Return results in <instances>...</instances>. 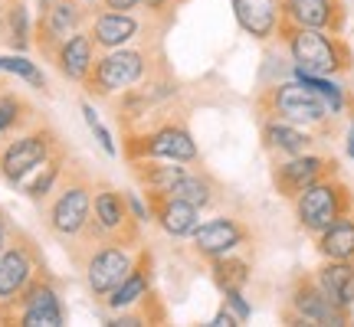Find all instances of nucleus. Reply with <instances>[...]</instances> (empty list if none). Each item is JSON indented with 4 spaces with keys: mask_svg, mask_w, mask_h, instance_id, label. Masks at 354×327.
Here are the masks:
<instances>
[{
    "mask_svg": "<svg viewBox=\"0 0 354 327\" xmlns=\"http://www.w3.org/2000/svg\"><path fill=\"white\" fill-rule=\"evenodd\" d=\"M180 3H184V0H180Z\"/></svg>",
    "mask_w": 354,
    "mask_h": 327,
    "instance_id": "43",
    "label": "nucleus"
},
{
    "mask_svg": "<svg viewBox=\"0 0 354 327\" xmlns=\"http://www.w3.org/2000/svg\"><path fill=\"white\" fill-rule=\"evenodd\" d=\"M315 281L338 308H344V311L354 308V262L325 259V265H318Z\"/></svg>",
    "mask_w": 354,
    "mask_h": 327,
    "instance_id": "25",
    "label": "nucleus"
},
{
    "mask_svg": "<svg viewBox=\"0 0 354 327\" xmlns=\"http://www.w3.org/2000/svg\"><path fill=\"white\" fill-rule=\"evenodd\" d=\"M86 30L99 52L122 50V46H131L138 39L141 20L135 17V10H105V7H95Z\"/></svg>",
    "mask_w": 354,
    "mask_h": 327,
    "instance_id": "15",
    "label": "nucleus"
},
{
    "mask_svg": "<svg viewBox=\"0 0 354 327\" xmlns=\"http://www.w3.org/2000/svg\"><path fill=\"white\" fill-rule=\"evenodd\" d=\"M105 10H138V0H99Z\"/></svg>",
    "mask_w": 354,
    "mask_h": 327,
    "instance_id": "37",
    "label": "nucleus"
},
{
    "mask_svg": "<svg viewBox=\"0 0 354 327\" xmlns=\"http://www.w3.org/2000/svg\"><path fill=\"white\" fill-rule=\"evenodd\" d=\"M318 252H322V259L354 262V210L318 232Z\"/></svg>",
    "mask_w": 354,
    "mask_h": 327,
    "instance_id": "27",
    "label": "nucleus"
},
{
    "mask_svg": "<svg viewBox=\"0 0 354 327\" xmlns=\"http://www.w3.org/2000/svg\"><path fill=\"white\" fill-rule=\"evenodd\" d=\"M292 203H295V219H299V226H302L305 232H312V236H318V232L328 229L335 219H342L344 213L354 210L351 190L344 187L335 174L315 180L312 187H305Z\"/></svg>",
    "mask_w": 354,
    "mask_h": 327,
    "instance_id": "9",
    "label": "nucleus"
},
{
    "mask_svg": "<svg viewBox=\"0 0 354 327\" xmlns=\"http://www.w3.org/2000/svg\"><path fill=\"white\" fill-rule=\"evenodd\" d=\"M210 275H214L216 288L230 291V288H246L253 272H250V262H246V259H236L233 252H227V255L210 259Z\"/></svg>",
    "mask_w": 354,
    "mask_h": 327,
    "instance_id": "29",
    "label": "nucleus"
},
{
    "mask_svg": "<svg viewBox=\"0 0 354 327\" xmlns=\"http://www.w3.org/2000/svg\"><path fill=\"white\" fill-rule=\"evenodd\" d=\"M79 108H82V118H86L88 131H92V138L99 141V148H102V151H105V154H109V157H115V154H118V148H115L112 131H109V128L102 125V118H99V112L92 108V101H86V99H82V105H79Z\"/></svg>",
    "mask_w": 354,
    "mask_h": 327,
    "instance_id": "32",
    "label": "nucleus"
},
{
    "mask_svg": "<svg viewBox=\"0 0 354 327\" xmlns=\"http://www.w3.org/2000/svg\"><path fill=\"white\" fill-rule=\"evenodd\" d=\"M154 72L151 50L145 46H122V50H105L95 56V66L88 79L82 82L86 95L92 99H109L128 92L131 86H138L141 79H148Z\"/></svg>",
    "mask_w": 354,
    "mask_h": 327,
    "instance_id": "4",
    "label": "nucleus"
},
{
    "mask_svg": "<svg viewBox=\"0 0 354 327\" xmlns=\"http://www.w3.org/2000/svg\"><path fill=\"white\" fill-rule=\"evenodd\" d=\"M125 161H141V157H161V161L194 164L201 157L197 141L180 121H158L154 128H131L122 141Z\"/></svg>",
    "mask_w": 354,
    "mask_h": 327,
    "instance_id": "8",
    "label": "nucleus"
},
{
    "mask_svg": "<svg viewBox=\"0 0 354 327\" xmlns=\"http://www.w3.org/2000/svg\"><path fill=\"white\" fill-rule=\"evenodd\" d=\"M3 88H7V86H3V82H0V92H3Z\"/></svg>",
    "mask_w": 354,
    "mask_h": 327,
    "instance_id": "42",
    "label": "nucleus"
},
{
    "mask_svg": "<svg viewBox=\"0 0 354 327\" xmlns=\"http://www.w3.org/2000/svg\"><path fill=\"white\" fill-rule=\"evenodd\" d=\"M88 17H92V10H88L86 0H37V20H33V46H37V52L50 63L56 46L69 33L88 26Z\"/></svg>",
    "mask_w": 354,
    "mask_h": 327,
    "instance_id": "11",
    "label": "nucleus"
},
{
    "mask_svg": "<svg viewBox=\"0 0 354 327\" xmlns=\"http://www.w3.org/2000/svg\"><path fill=\"white\" fill-rule=\"evenodd\" d=\"M279 37L286 43L295 69L312 72V76H342L354 63V52L342 39V33L279 23Z\"/></svg>",
    "mask_w": 354,
    "mask_h": 327,
    "instance_id": "3",
    "label": "nucleus"
},
{
    "mask_svg": "<svg viewBox=\"0 0 354 327\" xmlns=\"http://www.w3.org/2000/svg\"><path fill=\"white\" fill-rule=\"evenodd\" d=\"M286 321L292 324H331L342 327L351 321V311H344L331 301L325 291L318 288L315 275H302L295 278L289 295V311H286Z\"/></svg>",
    "mask_w": 354,
    "mask_h": 327,
    "instance_id": "13",
    "label": "nucleus"
},
{
    "mask_svg": "<svg viewBox=\"0 0 354 327\" xmlns=\"http://www.w3.org/2000/svg\"><path fill=\"white\" fill-rule=\"evenodd\" d=\"M259 112L263 118H282L289 125H299V128H325L335 118L331 108L325 105V99L318 95L315 88L302 86L299 79L295 82H279V86L266 88L259 95Z\"/></svg>",
    "mask_w": 354,
    "mask_h": 327,
    "instance_id": "6",
    "label": "nucleus"
},
{
    "mask_svg": "<svg viewBox=\"0 0 354 327\" xmlns=\"http://www.w3.org/2000/svg\"><path fill=\"white\" fill-rule=\"evenodd\" d=\"M69 161H73V157H69V151H66V144H63L59 151H53L39 167H33V170L17 184V190H20L30 203H43L53 193V187L59 184V177H63V170H66V164Z\"/></svg>",
    "mask_w": 354,
    "mask_h": 327,
    "instance_id": "24",
    "label": "nucleus"
},
{
    "mask_svg": "<svg viewBox=\"0 0 354 327\" xmlns=\"http://www.w3.org/2000/svg\"><path fill=\"white\" fill-rule=\"evenodd\" d=\"M59 148H63V138L46 121H37V125H30L26 131H17L13 138L0 141V180L17 187L33 167H39Z\"/></svg>",
    "mask_w": 354,
    "mask_h": 327,
    "instance_id": "7",
    "label": "nucleus"
},
{
    "mask_svg": "<svg viewBox=\"0 0 354 327\" xmlns=\"http://www.w3.org/2000/svg\"><path fill=\"white\" fill-rule=\"evenodd\" d=\"M233 17H236V23L246 37L266 43L279 33L282 3L279 0H233Z\"/></svg>",
    "mask_w": 354,
    "mask_h": 327,
    "instance_id": "21",
    "label": "nucleus"
},
{
    "mask_svg": "<svg viewBox=\"0 0 354 327\" xmlns=\"http://www.w3.org/2000/svg\"><path fill=\"white\" fill-rule=\"evenodd\" d=\"M0 39H3V0H0Z\"/></svg>",
    "mask_w": 354,
    "mask_h": 327,
    "instance_id": "40",
    "label": "nucleus"
},
{
    "mask_svg": "<svg viewBox=\"0 0 354 327\" xmlns=\"http://www.w3.org/2000/svg\"><path fill=\"white\" fill-rule=\"evenodd\" d=\"M344 148H348V157L354 161V115H351V128H348V144Z\"/></svg>",
    "mask_w": 354,
    "mask_h": 327,
    "instance_id": "39",
    "label": "nucleus"
},
{
    "mask_svg": "<svg viewBox=\"0 0 354 327\" xmlns=\"http://www.w3.org/2000/svg\"><path fill=\"white\" fill-rule=\"evenodd\" d=\"M315 135L308 128L289 125L282 118H263V148L279 157H295V154L312 151Z\"/></svg>",
    "mask_w": 354,
    "mask_h": 327,
    "instance_id": "22",
    "label": "nucleus"
},
{
    "mask_svg": "<svg viewBox=\"0 0 354 327\" xmlns=\"http://www.w3.org/2000/svg\"><path fill=\"white\" fill-rule=\"evenodd\" d=\"M210 324H214V327H236L240 321H236V315H233L227 304H223V308H220V311L214 315V321H210Z\"/></svg>",
    "mask_w": 354,
    "mask_h": 327,
    "instance_id": "36",
    "label": "nucleus"
},
{
    "mask_svg": "<svg viewBox=\"0 0 354 327\" xmlns=\"http://www.w3.org/2000/svg\"><path fill=\"white\" fill-rule=\"evenodd\" d=\"M279 3H282V23L328 30V33L344 30V10L338 7V0H279Z\"/></svg>",
    "mask_w": 354,
    "mask_h": 327,
    "instance_id": "19",
    "label": "nucleus"
},
{
    "mask_svg": "<svg viewBox=\"0 0 354 327\" xmlns=\"http://www.w3.org/2000/svg\"><path fill=\"white\" fill-rule=\"evenodd\" d=\"M138 259V246H122V242H99L79 259L86 288L95 301H105L122 278L131 272V265Z\"/></svg>",
    "mask_w": 354,
    "mask_h": 327,
    "instance_id": "10",
    "label": "nucleus"
},
{
    "mask_svg": "<svg viewBox=\"0 0 354 327\" xmlns=\"http://www.w3.org/2000/svg\"><path fill=\"white\" fill-rule=\"evenodd\" d=\"M338 174V164L331 157H322V154H295V157H282V161L272 167V184H276L279 197L286 200H295L305 187H312L315 180L322 177H331Z\"/></svg>",
    "mask_w": 354,
    "mask_h": 327,
    "instance_id": "14",
    "label": "nucleus"
},
{
    "mask_svg": "<svg viewBox=\"0 0 354 327\" xmlns=\"http://www.w3.org/2000/svg\"><path fill=\"white\" fill-rule=\"evenodd\" d=\"M194 239V252L201 259H216V255H227V252H236L246 242V226L233 216H216V219H207L190 232Z\"/></svg>",
    "mask_w": 354,
    "mask_h": 327,
    "instance_id": "16",
    "label": "nucleus"
},
{
    "mask_svg": "<svg viewBox=\"0 0 354 327\" xmlns=\"http://www.w3.org/2000/svg\"><path fill=\"white\" fill-rule=\"evenodd\" d=\"M167 193H171V197H180V200H187V203H194L197 210H207V206L216 200V184L207 174H201V170H187V174L180 177V180H177Z\"/></svg>",
    "mask_w": 354,
    "mask_h": 327,
    "instance_id": "30",
    "label": "nucleus"
},
{
    "mask_svg": "<svg viewBox=\"0 0 354 327\" xmlns=\"http://www.w3.org/2000/svg\"><path fill=\"white\" fill-rule=\"evenodd\" d=\"M223 304H227L230 311L236 315V321H250L253 317V304L246 301V295H243V288H230V291H223Z\"/></svg>",
    "mask_w": 354,
    "mask_h": 327,
    "instance_id": "33",
    "label": "nucleus"
},
{
    "mask_svg": "<svg viewBox=\"0 0 354 327\" xmlns=\"http://www.w3.org/2000/svg\"><path fill=\"white\" fill-rule=\"evenodd\" d=\"M37 108L20 95V92H10L3 88L0 92V141L13 138L17 131H26L30 125H37Z\"/></svg>",
    "mask_w": 354,
    "mask_h": 327,
    "instance_id": "28",
    "label": "nucleus"
},
{
    "mask_svg": "<svg viewBox=\"0 0 354 327\" xmlns=\"http://www.w3.org/2000/svg\"><path fill=\"white\" fill-rule=\"evenodd\" d=\"M125 197H128V210H131V216L138 219L141 226H145V223H151V210H148V200H141L138 193H125Z\"/></svg>",
    "mask_w": 354,
    "mask_h": 327,
    "instance_id": "34",
    "label": "nucleus"
},
{
    "mask_svg": "<svg viewBox=\"0 0 354 327\" xmlns=\"http://www.w3.org/2000/svg\"><path fill=\"white\" fill-rule=\"evenodd\" d=\"M0 72L24 79L30 88H37V92H43V95H50V82H46V76H43V69H39L33 59H26V52H3V56H0Z\"/></svg>",
    "mask_w": 354,
    "mask_h": 327,
    "instance_id": "31",
    "label": "nucleus"
},
{
    "mask_svg": "<svg viewBox=\"0 0 354 327\" xmlns=\"http://www.w3.org/2000/svg\"><path fill=\"white\" fill-rule=\"evenodd\" d=\"M95 56H99V50H95V43H92V37H88V30L82 26V30L69 33V37L56 46L50 63L66 82L82 86V82L88 79V72H92V66H95Z\"/></svg>",
    "mask_w": 354,
    "mask_h": 327,
    "instance_id": "17",
    "label": "nucleus"
},
{
    "mask_svg": "<svg viewBox=\"0 0 354 327\" xmlns=\"http://www.w3.org/2000/svg\"><path fill=\"white\" fill-rule=\"evenodd\" d=\"M131 164V177L145 193H167L180 177L187 174L190 167L180 161H161V157H141V161H128Z\"/></svg>",
    "mask_w": 354,
    "mask_h": 327,
    "instance_id": "23",
    "label": "nucleus"
},
{
    "mask_svg": "<svg viewBox=\"0 0 354 327\" xmlns=\"http://www.w3.org/2000/svg\"><path fill=\"white\" fill-rule=\"evenodd\" d=\"M3 39L13 52L33 50V7H30V0H3Z\"/></svg>",
    "mask_w": 354,
    "mask_h": 327,
    "instance_id": "26",
    "label": "nucleus"
},
{
    "mask_svg": "<svg viewBox=\"0 0 354 327\" xmlns=\"http://www.w3.org/2000/svg\"><path fill=\"white\" fill-rule=\"evenodd\" d=\"M151 281H154L151 252L138 249V259H135V265H131V272L122 278V285H118V288H115L102 304H105L109 311H125V308H135V304H141L148 295H151Z\"/></svg>",
    "mask_w": 354,
    "mask_h": 327,
    "instance_id": "20",
    "label": "nucleus"
},
{
    "mask_svg": "<svg viewBox=\"0 0 354 327\" xmlns=\"http://www.w3.org/2000/svg\"><path fill=\"white\" fill-rule=\"evenodd\" d=\"M148 200V210H151V219L165 229L167 236L174 239H184L194 229L201 226V210L194 203L180 200V197H171V193H145Z\"/></svg>",
    "mask_w": 354,
    "mask_h": 327,
    "instance_id": "18",
    "label": "nucleus"
},
{
    "mask_svg": "<svg viewBox=\"0 0 354 327\" xmlns=\"http://www.w3.org/2000/svg\"><path fill=\"white\" fill-rule=\"evenodd\" d=\"M92 190L95 180L82 164L69 161L66 164L59 184L53 187V193L39 203L43 206V223L56 239H63L66 246L76 242L88 226V216H92Z\"/></svg>",
    "mask_w": 354,
    "mask_h": 327,
    "instance_id": "2",
    "label": "nucleus"
},
{
    "mask_svg": "<svg viewBox=\"0 0 354 327\" xmlns=\"http://www.w3.org/2000/svg\"><path fill=\"white\" fill-rule=\"evenodd\" d=\"M10 219H7V216H3V210H0V249H3V246H7V239H10Z\"/></svg>",
    "mask_w": 354,
    "mask_h": 327,
    "instance_id": "38",
    "label": "nucleus"
},
{
    "mask_svg": "<svg viewBox=\"0 0 354 327\" xmlns=\"http://www.w3.org/2000/svg\"><path fill=\"white\" fill-rule=\"evenodd\" d=\"M141 239V223L128 210L125 190L112 187L105 180H95L92 190V216H88L86 232L76 242H69V259L79 265V259L86 255L92 246L99 242H122V246H138Z\"/></svg>",
    "mask_w": 354,
    "mask_h": 327,
    "instance_id": "1",
    "label": "nucleus"
},
{
    "mask_svg": "<svg viewBox=\"0 0 354 327\" xmlns=\"http://www.w3.org/2000/svg\"><path fill=\"white\" fill-rule=\"evenodd\" d=\"M86 3H99V0H86Z\"/></svg>",
    "mask_w": 354,
    "mask_h": 327,
    "instance_id": "41",
    "label": "nucleus"
},
{
    "mask_svg": "<svg viewBox=\"0 0 354 327\" xmlns=\"http://www.w3.org/2000/svg\"><path fill=\"white\" fill-rule=\"evenodd\" d=\"M177 3L180 0H138V7H145L151 17H171Z\"/></svg>",
    "mask_w": 354,
    "mask_h": 327,
    "instance_id": "35",
    "label": "nucleus"
},
{
    "mask_svg": "<svg viewBox=\"0 0 354 327\" xmlns=\"http://www.w3.org/2000/svg\"><path fill=\"white\" fill-rule=\"evenodd\" d=\"M43 255L39 246L24 229H10V239L0 249V311L30 285V278L43 268Z\"/></svg>",
    "mask_w": 354,
    "mask_h": 327,
    "instance_id": "12",
    "label": "nucleus"
},
{
    "mask_svg": "<svg viewBox=\"0 0 354 327\" xmlns=\"http://www.w3.org/2000/svg\"><path fill=\"white\" fill-rule=\"evenodd\" d=\"M0 324H17V327H63L66 324L63 295H59V285H56V278L50 275L46 265L0 311Z\"/></svg>",
    "mask_w": 354,
    "mask_h": 327,
    "instance_id": "5",
    "label": "nucleus"
}]
</instances>
